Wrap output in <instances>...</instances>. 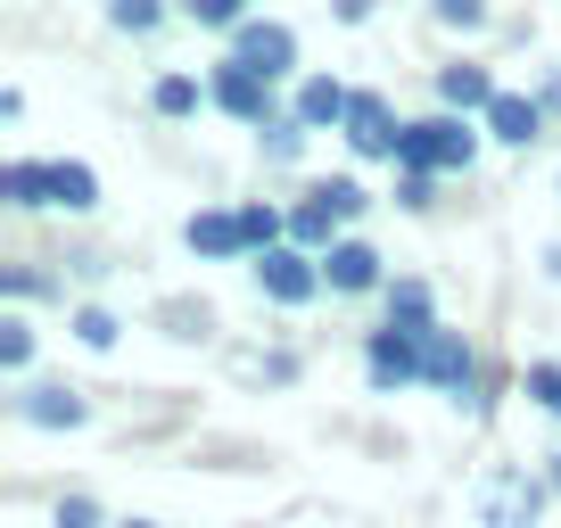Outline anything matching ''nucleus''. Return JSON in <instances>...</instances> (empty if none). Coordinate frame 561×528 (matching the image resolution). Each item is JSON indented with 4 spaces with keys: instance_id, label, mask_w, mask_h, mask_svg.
<instances>
[]
</instances>
